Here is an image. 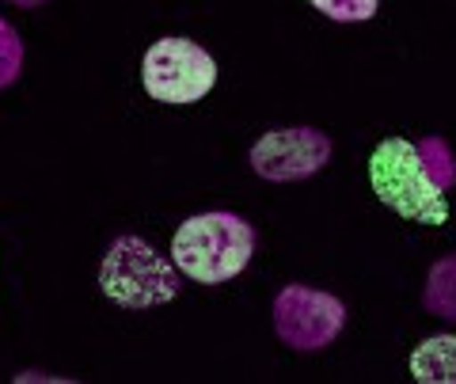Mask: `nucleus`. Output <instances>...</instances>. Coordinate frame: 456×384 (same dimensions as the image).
Instances as JSON below:
<instances>
[{"label": "nucleus", "mask_w": 456, "mask_h": 384, "mask_svg": "<svg viewBox=\"0 0 456 384\" xmlns=\"http://www.w3.org/2000/svg\"><path fill=\"white\" fill-rule=\"evenodd\" d=\"M255 255V229L228 209L194 213L171 236V259L187 278L202 286H221V282L244 274Z\"/></svg>", "instance_id": "nucleus-1"}, {"label": "nucleus", "mask_w": 456, "mask_h": 384, "mask_svg": "<svg viewBox=\"0 0 456 384\" xmlns=\"http://www.w3.org/2000/svg\"><path fill=\"white\" fill-rule=\"evenodd\" d=\"M369 187L395 217L415 225H445L449 194L422 160V149L407 137H384L369 156Z\"/></svg>", "instance_id": "nucleus-2"}, {"label": "nucleus", "mask_w": 456, "mask_h": 384, "mask_svg": "<svg viewBox=\"0 0 456 384\" xmlns=\"http://www.w3.org/2000/svg\"><path fill=\"white\" fill-rule=\"evenodd\" d=\"M183 270L175 259L160 255L145 236L122 233L118 240H110V248L99 263V290L107 301L130 312L160 308L179 297L183 286Z\"/></svg>", "instance_id": "nucleus-3"}, {"label": "nucleus", "mask_w": 456, "mask_h": 384, "mask_svg": "<svg viewBox=\"0 0 456 384\" xmlns=\"http://www.w3.org/2000/svg\"><path fill=\"white\" fill-rule=\"evenodd\" d=\"M141 84L156 103L167 107H191L202 103L217 84V61L206 46H198L191 38L167 35L156 38L141 58Z\"/></svg>", "instance_id": "nucleus-4"}, {"label": "nucleus", "mask_w": 456, "mask_h": 384, "mask_svg": "<svg viewBox=\"0 0 456 384\" xmlns=\"http://www.w3.org/2000/svg\"><path fill=\"white\" fill-rule=\"evenodd\" d=\"M274 316V335L297 354H316L331 347L346 327V305L335 293L305 286V282H289L274 293L270 305Z\"/></svg>", "instance_id": "nucleus-5"}, {"label": "nucleus", "mask_w": 456, "mask_h": 384, "mask_svg": "<svg viewBox=\"0 0 456 384\" xmlns=\"http://www.w3.org/2000/svg\"><path fill=\"white\" fill-rule=\"evenodd\" d=\"M335 156L331 134L316 130V126H285V130H270L251 145L248 160L251 172L266 183H297L320 176Z\"/></svg>", "instance_id": "nucleus-6"}, {"label": "nucleus", "mask_w": 456, "mask_h": 384, "mask_svg": "<svg viewBox=\"0 0 456 384\" xmlns=\"http://www.w3.org/2000/svg\"><path fill=\"white\" fill-rule=\"evenodd\" d=\"M411 377L419 384H456V335H430L411 350Z\"/></svg>", "instance_id": "nucleus-7"}, {"label": "nucleus", "mask_w": 456, "mask_h": 384, "mask_svg": "<svg viewBox=\"0 0 456 384\" xmlns=\"http://www.w3.org/2000/svg\"><path fill=\"white\" fill-rule=\"evenodd\" d=\"M422 305L430 316L456 323V251L430 263V270H426V286H422Z\"/></svg>", "instance_id": "nucleus-8"}, {"label": "nucleus", "mask_w": 456, "mask_h": 384, "mask_svg": "<svg viewBox=\"0 0 456 384\" xmlns=\"http://www.w3.org/2000/svg\"><path fill=\"white\" fill-rule=\"evenodd\" d=\"M23 73V38L8 20H0V92L12 88Z\"/></svg>", "instance_id": "nucleus-9"}, {"label": "nucleus", "mask_w": 456, "mask_h": 384, "mask_svg": "<svg viewBox=\"0 0 456 384\" xmlns=\"http://www.w3.org/2000/svg\"><path fill=\"white\" fill-rule=\"evenodd\" d=\"M308 4L335 23H365L377 16L380 0H308Z\"/></svg>", "instance_id": "nucleus-10"}, {"label": "nucleus", "mask_w": 456, "mask_h": 384, "mask_svg": "<svg viewBox=\"0 0 456 384\" xmlns=\"http://www.w3.org/2000/svg\"><path fill=\"white\" fill-rule=\"evenodd\" d=\"M422 160H426V167L434 172V179L441 183V187H452V179H456V167H452V156H449V145L445 141H437V137H430V141H422Z\"/></svg>", "instance_id": "nucleus-11"}, {"label": "nucleus", "mask_w": 456, "mask_h": 384, "mask_svg": "<svg viewBox=\"0 0 456 384\" xmlns=\"http://www.w3.org/2000/svg\"><path fill=\"white\" fill-rule=\"evenodd\" d=\"M8 4H16V8H38V4H46V0H8Z\"/></svg>", "instance_id": "nucleus-12"}]
</instances>
